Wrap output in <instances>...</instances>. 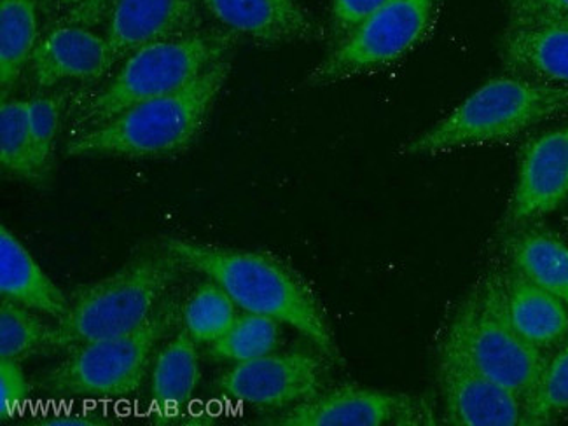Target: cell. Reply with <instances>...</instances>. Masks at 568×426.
Returning a JSON list of instances; mask_svg holds the SVG:
<instances>
[{
	"instance_id": "1",
	"label": "cell",
	"mask_w": 568,
	"mask_h": 426,
	"mask_svg": "<svg viewBox=\"0 0 568 426\" xmlns=\"http://www.w3.org/2000/svg\"><path fill=\"white\" fill-rule=\"evenodd\" d=\"M163 251L217 283L245 313L268 316L305 336L322 355L342 362L333 328L317 294L303 276L266 252L169 239Z\"/></svg>"
},
{
	"instance_id": "2",
	"label": "cell",
	"mask_w": 568,
	"mask_h": 426,
	"mask_svg": "<svg viewBox=\"0 0 568 426\" xmlns=\"http://www.w3.org/2000/svg\"><path fill=\"white\" fill-rule=\"evenodd\" d=\"M230 72V60L224 58L182 90L139 103L99 126L75 133L67 152L129 160L179 154L202 133Z\"/></svg>"
},
{
	"instance_id": "3",
	"label": "cell",
	"mask_w": 568,
	"mask_h": 426,
	"mask_svg": "<svg viewBox=\"0 0 568 426\" xmlns=\"http://www.w3.org/2000/svg\"><path fill=\"white\" fill-rule=\"evenodd\" d=\"M568 115V88L506 75L469 94L445 120L404 145L406 156H439L458 149L497 144L546 121Z\"/></svg>"
},
{
	"instance_id": "4",
	"label": "cell",
	"mask_w": 568,
	"mask_h": 426,
	"mask_svg": "<svg viewBox=\"0 0 568 426\" xmlns=\"http://www.w3.org/2000/svg\"><path fill=\"white\" fill-rule=\"evenodd\" d=\"M179 267L178 258L166 251L142 255L114 275L75 292L65 315L57 320L51 348L69 352L142 327L160 310Z\"/></svg>"
},
{
	"instance_id": "5",
	"label": "cell",
	"mask_w": 568,
	"mask_h": 426,
	"mask_svg": "<svg viewBox=\"0 0 568 426\" xmlns=\"http://www.w3.org/2000/svg\"><path fill=\"white\" fill-rule=\"evenodd\" d=\"M235 44V33L191 32L153 42L124 58L108 84L91 97L79 114V132L99 126L139 103L187 87L221 62Z\"/></svg>"
},
{
	"instance_id": "6",
	"label": "cell",
	"mask_w": 568,
	"mask_h": 426,
	"mask_svg": "<svg viewBox=\"0 0 568 426\" xmlns=\"http://www.w3.org/2000/svg\"><path fill=\"white\" fill-rule=\"evenodd\" d=\"M445 345L479 373L524 398L536 385L548 357L516 333L507 316L504 282L490 276L464 301Z\"/></svg>"
},
{
	"instance_id": "7",
	"label": "cell",
	"mask_w": 568,
	"mask_h": 426,
	"mask_svg": "<svg viewBox=\"0 0 568 426\" xmlns=\"http://www.w3.org/2000/svg\"><path fill=\"white\" fill-rule=\"evenodd\" d=\"M178 318L175 304H161L142 327L123 336L91 341L69 349V355L48 374L45 385L72 397L118 400L141 388L158 343Z\"/></svg>"
},
{
	"instance_id": "8",
	"label": "cell",
	"mask_w": 568,
	"mask_h": 426,
	"mask_svg": "<svg viewBox=\"0 0 568 426\" xmlns=\"http://www.w3.org/2000/svg\"><path fill=\"white\" fill-rule=\"evenodd\" d=\"M437 0H385L339 39L310 82L324 87L385 69L412 53L433 30Z\"/></svg>"
},
{
	"instance_id": "9",
	"label": "cell",
	"mask_w": 568,
	"mask_h": 426,
	"mask_svg": "<svg viewBox=\"0 0 568 426\" xmlns=\"http://www.w3.org/2000/svg\"><path fill=\"white\" fill-rule=\"evenodd\" d=\"M321 358L312 353H270L254 361L240 362L217 382L231 400L252 407H294L321 394Z\"/></svg>"
},
{
	"instance_id": "10",
	"label": "cell",
	"mask_w": 568,
	"mask_h": 426,
	"mask_svg": "<svg viewBox=\"0 0 568 426\" xmlns=\"http://www.w3.org/2000/svg\"><path fill=\"white\" fill-rule=\"evenodd\" d=\"M448 423L457 426H515L524 423V400L479 373L460 353L443 345L437 365Z\"/></svg>"
},
{
	"instance_id": "11",
	"label": "cell",
	"mask_w": 568,
	"mask_h": 426,
	"mask_svg": "<svg viewBox=\"0 0 568 426\" xmlns=\"http://www.w3.org/2000/svg\"><path fill=\"white\" fill-rule=\"evenodd\" d=\"M420 406L408 395L345 385L301 402L276 418L281 426L418 425Z\"/></svg>"
},
{
	"instance_id": "12",
	"label": "cell",
	"mask_w": 568,
	"mask_h": 426,
	"mask_svg": "<svg viewBox=\"0 0 568 426\" xmlns=\"http://www.w3.org/2000/svg\"><path fill=\"white\" fill-rule=\"evenodd\" d=\"M568 200V124L540 133L525 145L507 210L509 226L556 212Z\"/></svg>"
},
{
	"instance_id": "13",
	"label": "cell",
	"mask_w": 568,
	"mask_h": 426,
	"mask_svg": "<svg viewBox=\"0 0 568 426\" xmlns=\"http://www.w3.org/2000/svg\"><path fill=\"white\" fill-rule=\"evenodd\" d=\"M203 0H115L108 20L114 65L153 42L193 32Z\"/></svg>"
},
{
	"instance_id": "14",
	"label": "cell",
	"mask_w": 568,
	"mask_h": 426,
	"mask_svg": "<svg viewBox=\"0 0 568 426\" xmlns=\"http://www.w3.org/2000/svg\"><path fill=\"white\" fill-rule=\"evenodd\" d=\"M112 67L108 38L72 23H63L45 33L30 58V72L41 88L63 81H99Z\"/></svg>"
},
{
	"instance_id": "15",
	"label": "cell",
	"mask_w": 568,
	"mask_h": 426,
	"mask_svg": "<svg viewBox=\"0 0 568 426\" xmlns=\"http://www.w3.org/2000/svg\"><path fill=\"white\" fill-rule=\"evenodd\" d=\"M500 58L511 74L568 88V20H509Z\"/></svg>"
},
{
	"instance_id": "16",
	"label": "cell",
	"mask_w": 568,
	"mask_h": 426,
	"mask_svg": "<svg viewBox=\"0 0 568 426\" xmlns=\"http://www.w3.org/2000/svg\"><path fill=\"white\" fill-rule=\"evenodd\" d=\"M203 8L227 32L261 44L310 41L318 32L300 0H203Z\"/></svg>"
},
{
	"instance_id": "17",
	"label": "cell",
	"mask_w": 568,
	"mask_h": 426,
	"mask_svg": "<svg viewBox=\"0 0 568 426\" xmlns=\"http://www.w3.org/2000/svg\"><path fill=\"white\" fill-rule=\"evenodd\" d=\"M503 282L507 316L519 336L542 352L568 339V306L564 301L513 267Z\"/></svg>"
},
{
	"instance_id": "18",
	"label": "cell",
	"mask_w": 568,
	"mask_h": 426,
	"mask_svg": "<svg viewBox=\"0 0 568 426\" xmlns=\"http://www.w3.org/2000/svg\"><path fill=\"white\" fill-rule=\"evenodd\" d=\"M0 295L54 320L69 310L65 294L6 226L0 227Z\"/></svg>"
},
{
	"instance_id": "19",
	"label": "cell",
	"mask_w": 568,
	"mask_h": 426,
	"mask_svg": "<svg viewBox=\"0 0 568 426\" xmlns=\"http://www.w3.org/2000/svg\"><path fill=\"white\" fill-rule=\"evenodd\" d=\"M194 343L196 341L184 328L166 343L154 362L151 373V402L163 422L178 418L190 406L199 389L202 367Z\"/></svg>"
},
{
	"instance_id": "20",
	"label": "cell",
	"mask_w": 568,
	"mask_h": 426,
	"mask_svg": "<svg viewBox=\"0 0 568 426\" xmlns=\"http://www.w3.org/2000/svg\"><path fill=\"white\" fill-rule=\"evenodd\" d=\"M504 248L513 270L568 306V245L564 240L534 227L507 236Z\"/></svg>"
},
{
	"instance_id": "21",
	"label": "cell",
	"mask_w": 568,
	"mask_h": 426,
	"mask_svg": "<svg viewBox=\"0 0 568 426\" xmlns=\"http://www.w3.org/2000/svg\"><path fill=\"white\" fill-rule=\"evenodd\" d=\"M39 0H0V84H17L39 42Z\"/></svg>"
},
{
	"instance_id": "22",
	"label": "cell",
	"mask_w": 568,
	"mask_h": 426,
	"mask_svg": "<svg viewBox=\"0 0 568 426\" xmlns=\"http://www.w3.org/2000/svg\"><path fill=\"white\" fill-rule=\"evenodd\" d=\"M0 164L26 181L39 182L45 176L33 148L27 100H4L0 105Z\"/></svg>"
},
{
	"instance_id": "23",
	"label": "cell",
	"mask_w": 568,
	"mask_h": 426,
	"mask_svg": "<svg viewBox=\"0 0 568 426\" xmlns=\"http://www.w3.org/2000/svg\"><path fill=\"white\" fill-rule=\"evenodd\" d=\"M236 318L235 301L215 282L202 285L182 310L185 333L203 345H214Z\"/></svg>"
},
{
	"instance_id": "24",
	"label": "cell",
	"mask_w": 568,
	"mask_h": 426,
	"mask_svg": "<svg viewBox=\"0 0 568 426\" xmlns=\"http://www.w3.org/2000/svg\"><path fill=\"white\" fill-rule=\"evenodd\" d=\"M281 341V324L268 316H239L221 339L215 341L211 355L215 361L248 362L275 352Z\"/></svg>"
},
{
	"instance_id": "25",
	"label": "cell",
	"mask_w": 568,
	"mask_h": 426,
	"mask_svg": "<svg viewBox=\"0 0 568 426\" xmlns=\"http://www.w3.org/2000/svg\"><path fill=\"white\" fill-rule=\"evenodd\" d=\"M524 425H546L568 410V339L548 358L524 398Z\"/></svg>"
},
{
	"instance_id": "26",
	"label": "cell",
	"mask_w": 568,
	"mask_h": 426,
	"mask_svg": "<svg viewBox=\"0 0 568 426\" xmlns=\"http://www.w3.org/2000/svg\"><path fill=\"white\" fill-rule=\"evenodd\" d=\"M53 327L36 312L13 301L2 300L0 307V358L23 361L39 349L51 348Z\"/></svg>"
},
{
	"instance_id": "27",
	"label": "cell",
	"mask_w": 568,
	"mask_h": 426,
	"mask_svg": "<svg viewBox=\"0 0 568 426\" xmlns=\"http://www.w3.org/2000/svg\"><path fill=\"white\" fill-rule=\"evenodd\" d=\"M29 103L30 133L42 172L48 175L53 160L60 124H62L63 99L60 94H36Z\"/></svg>"
},
{
	"instance_id": "28",
	"label": "cell",
	"mask_w": 568,
	"mask_h": 426,
	"mask_svg": "<svg viewBox=\"0 0 568 426\" xmlns=\"http://www.w3.org/2000/svg\"><path fill=\"white\" fill-rule=\"evenodd\" d=\"M30 386L26 373L17 361L0 358V414L2 422L14 414L29 400Z\"/></svg>"
},
{
	"instance_id": "29",
	"label": "cell",
	"mask_w": 568,
	"mask_h": 426,
	"mask_svg": "<svg viewBox=\"0 0 568 426\" xmlns=\"http://www.w3.org/2000/svg\"><path fill=\"white\" fill-rule=\"evenodd\" d=\"M509 20H568V0H506Z\"/></svg>"
},
{
	"instance_id": "30",
	"label": "cell",
	"mask_w": 568,
	"mask_h": 426,
	"mask_svg": "<svg viewBox=\"0 0 568 426\" xmlns=\"http://www.w3.org/2000/svg\"><path fill=\"white\" fill-rule=\"evenodd\" d=\"M385 0H333V26L338 38H345L363 23Z\"/></svg>"
},
{
	"instance_id": "31",
	"label": "cell",
	"mask_w": 568,
	"mask_h": 426,
	"mask_svg": "<svg viewBox=\"0 0 568 426\" xmlns=\"http://www.w3.org/2000/svg\"><path fill=\"white\" fill-rule=\"evenodd\" d=\"M105 419L99 418L95 414L79 413V410H58L39 422V425L48 426H100L105 425Z\"/></svg>"
},
{
	"instance_id": "32",
	"label": "cell",
	"mask_w": 568,
	"mask_h": 426,
	"mask_svg": "<svg viewBox=\"0 0 568 426\" xmlns=\"http://www.w3.org/2000/svg\"><path fill=\"white\" fill-rule=\"evenodd\" d=\"M114 2L115 0H93L87 8L81 9V11L72 14V17L65 18V23L83 27L97 26L100 21L108 20Z\"/></svg>"
},
{
	"instance_id": "33",
	"label": "cell",
	"mask_w": 568,
	"mask_h": 426,
	"mask_svg": "<svg viewBox=\"0 0 568 426\" xmlns=\"http://www.w3.org/2000/svg\"><path fill=\"white\" fill-rule=\"evenodd\" d=\"M39 2L51 6V8L63 9L65 18H69L90 6L93 0H39Z\"/></svg>"
}]
</instances>
